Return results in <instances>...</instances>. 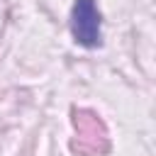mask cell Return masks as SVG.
<instances>
[{"mask_svg": "<svg viewBox=\"0 0 156 156\" xmlns=\"http://www.w3.org/2000/svg\"><path fill=\"white\" fill-rule=\"evenodd\" d=\"M71 34L85 49H95L102 44V20L95 0H73Z\"/></svg>", "mask_w": 156, "mask_h": 156, "instance_id": "6da1fadb", "label": "cell"}]
</instances>
